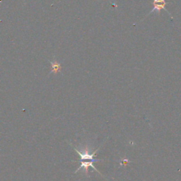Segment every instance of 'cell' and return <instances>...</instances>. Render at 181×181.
<instances>
[{
	"label": "cell",
	"instance_id": "obj_3",
	"mask_svg": "<svg viewBox=\"0 0 181 181\" xmlns=\"http://www.w3.org/2000/svg\"><path fill=\"white\" fill-rule=\"evenodd\" d=\"M50 63L51 65H52V71H51V73L57 74L61 71L62 67H61V65L59 62L54 60V62H50Z\"/></svg>",
	"mask_w": 181,
	"mask_h": 181
},
{
	"label": "cell",
	"instance_id": "obj_1",
	"mask_svg": "<svg viewBox=\"0 0 181 181\" xmlns=\"http://www.w3.org/2000/svg\"><path fill=\"white\" fill-rule=\"evenodd\" d=\"M74 149L75 151H76V153H78V155H79L80 157H81V160H80V161H84V160H90V161H94V162H96V161H100V160L94 159V157L95 156L96 153L98 150L99 149V148L97 150H96V151H94V153H89V149H88L87 146H86V147H85L84 149L82 150V151H79L77 149H76V148H74Z\"/></svg>",
	"mask_w": 181,
	"mask_h": 181
},
{
	"label": "cell",
	"instance_id": "obj_2",
	"mask_svg": "<svg viewBox=\"0 0 181 181\" xmlns=\"http://www.w3.org/2000/svg\"><path fill=\"white\" fill-rule=\"evenodd\" d=\"M168 4H169V2L166 1V0H153V9H151V12L147 14V16L145 17V18H147V17H148L150 14H151L152 12H155V11H156L158 14H160V12H161V10H165L166 12L168 13V14H169V15H171V14H170V13L168 12L167 9H166V5Z\"/></svg>",
	"mask_w": 181,
	"mask_h": 181
}]
</instances>
